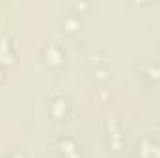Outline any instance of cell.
I'll list each match as a JSON object with an SVG mask.
<instances>
[{
    "mask_svg": "<svg viewBox=\"0 0 160 158\" xmlns=\"http://www.w3.org/2000/svg\"><path fill=\"white\" fill-rule=\"evenodd\" d=\"M8 158H24L22 155H19V153H13V155H9Z\"/></svg>",
    "mask_w": 160,
    "mask_h": 158,
    "instance_id": "obj_4",
    "label": "cell"
},
{
    "mask_svg": "<svg viewBox=\"0 0 160 158\" xmlns=\"http://www.w3.org/2000/svg\"><path fill=\"white\" fill-rule=\"evenodd\" d=\"M45 56H47V60H48L50 63H60V62H62V52H60L54 45H50V47L45 48Z\"/></svg>",
    "mask_w": 160,
    "mask_h": 158,
    "instance_id": "obj_3",
    "label": "cell"
},
{
    "mask_svg": "<svg viewBox=\"0 0 160 158\" xmlns=\"http://www.w3.org/2000/svg\"><path fill=\"white\" fill-rule=\"evenodd\" d=\"M60 149H62V153H63L65 156L78 158L77 145H75V141H73V140H69V138H62V140H60Z\"/></svg>",
    "mask_w": 160,
    "mask_h": 158,
    "instance_id": "obj_1",
    "label": "cell"
},
{
    "mask_svg": "<svg viewBox=\"0 0 160 158\" xmlns=\"http://www.w3.org/2000/svg\"><path fill=\"white\" fill-rule=\"evenodd\" d=\"M50 112H52L56 117H62V116L67 112V101L62 99V97H56V99L52 101V104H50Z\"/></svg>",
    "mask_w": 160,
    "mask_h": 158,
    "instance_id": "obj_2",
    "label": "cell"
}]
</instances>
